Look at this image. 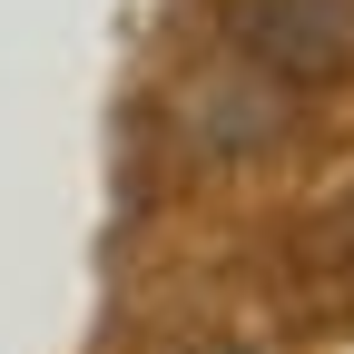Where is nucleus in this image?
<instances>
[{"label": "nucleus", "instance_id": "obj_2", "mask_svg": "<svg viewBox=\"0 0 354 354\" xmlns=\"http://www.w3.org/2000/svg\"><path fill=\"white\" fill-rule=\"evenodd\" d=\"M207 354H256V344H207Z\"/></svg>", "mask_w": 354, "mask_h": 354}, {"label": "nucleus", "instance_id": "obj_1", "mask_svg": "<svg viewBox=\"0 0 354 354\" xmlns=\"http://www.w3.org/2000/svg\"><path fill=\"white\" fill-rule=\"evenodd\" d=\"M227 39L295 88L354 79V0H227Z\"/></svg>", "mask_w": 354, "mask_h": 354}]
</instances>
